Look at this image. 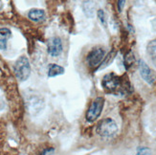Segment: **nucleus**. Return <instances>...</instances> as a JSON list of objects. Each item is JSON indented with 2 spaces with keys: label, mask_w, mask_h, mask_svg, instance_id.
<instances>
[{
  "label": "nucleus",
  "mask_w": 156,
  "mask_h": 155,
  "mask_svg": "<svg viewBox=\"0 0 156 155\" xmlns=\"http://www.w3.org/2000/svg\"><path fill=\"white\" fill-rule=\"evenodd\" d=\"M104 88L111 94L116 95H127L131 92V84L128 79L121 78L114 73H109L105 75L103 79Z\"/></svg>",
  "instance_id": "obj_1"
},
{
  "label": "nucleus",
  "mask_w": 156,
  "mask_h": 155,
  "mask_svg": "<svg viewBox=\"0 0 156 155\" xmlns=\"http://www.w3.org/2000/svg\"><path fill=\"white\" fill-rule=\"evenodd\" d=\"M118 131V125L114 120L105 118L101 120L96 127V132L101 138H112Z\"/></svg>",
  "instance_id": "obj_2"
},
{
  "label": "nucleus",
  "mask_w": 156,
  "mask_h": 155,
  "mask_svg": "<svg viewBox=\"0 0 156 155\" xmlns=\"http://www.w3.org/2000/svg\"><path fill=\"white\" fill-rule=\"evenodd\" d=\"M13 71L19 82H24L28 79L31 74V65L28 58L24 55L19 57L13 65Z\"/></svg>",
  "instance_id": "obj_3"
},
{
  "label": "nucleus",
  "mask_w": 156,
  "mask_h": 155,
  "mask_svg": "<svg viewBox=\"0 0 156 155\" xmlns=\"http://www.w3.org/2000/svg\"><path fill=\"white\" fill-rule=\"evenodd\" d=\"M105 106V99L103 97H98L92 100L91 104L88 107L85 114V119L87 122H95L101 115Z\"/></svg>",
  "instance_id": "obj_4"
},
{
  "label": "nucleus",
  "mask_w": 156,
  "mask_h": 155,
  "mask_svg": "<svg viewBox=\"0 0 156 155\" xmlns=\"http://www.w3.org/2000/svg\"><path fill=\"white\" fill-rule=\"evenodd\" d=\"M105 58V51L101 47H95L93 48L86 57L87 65L90 68H95L98 65L103 62L104 58Z\"/></svg>",
  "instance_id": "obj_5"
},
{
  "label": "nucleus",
  "mask_w": 156,
  "mask_h": 155,
  "mask_svg": "<svg viewBox=\"0 0 156 155\" xmlns=\"http://www.w3.org/2000/svg\"><path fill=\"white\" fill-rule=\"evenodd\" d=\"M63 45L62 41L58 37H53L47 41V52L51 57H58L62 53Z\"/></svg>",
  "instance_id": "obj_6"
},
{
  "label": "nucleus",
  "mask_w": 156,
  "mask_h": 155,
  "mask_svg": "<svg viewBox=\"0 0 156 155\" xmlns=\"http://www.w3.org/2000/svg\"><path fill=\"white\" fill-rule=\"evenodd\" d=\"M139 72H140V75L142 77L145 82H147L148 84H152L155 80V75L153 71L148 66L143 59H140L139 60Z\"/></svg>",
  "instance_id": "obj_7"
},
{
  "label": "nucleus",
  "mask_w": 156,
  "mask_h": 155,
  "mask_svg": "<svg viewBox=\"0 0 156 155\" xmlns=\"http://www.w3.org/2000/svg\"><path fill=\"white\" fill-rule=\"evenodd\" d=\"M44 102L42 99L34 96L28 100V110L32 115H37V114L43 109Z\"/></svg>",
  "instance_id": "obj_8"
},
{
  "label": "nucleus",
  "mask_w": 156,
  "mask_h": 155,
  "mask_svg": "<svg viewBox=\"0 0 156 155\" xmlns=\"http://www.w3.org/2000/svg\"><path fill=\"white\" fill-rule=\"evenodd\" d=\"M12 37V32L8 28H0V49L6 50L9 39Z\"/></svg>",
  "instance_id": "obj_9"
},
{
  "label": "nucleus",
  "mask_w": 156,
  "mask_h": 155,
  "mask_svg": "<svg viewBox=\"0 0 156 155\" xmlns=\"http://www.w3.org/2000/svg\"><path fill=\"white\" fill-rule=\"evenodd\" d=\"M28 17L34 22H40L45 19V12L41 9H31L28 12Z\"/></svg>",
  "instance_id": "obj_10"
},
{
  "label": "nucleus",
  "mask_w": 156,
  "mask_h": 155,
  "mask_svg": "<svg viewBox=\"0 0 156 155\" xmlns=\"http://www.w3.org/2000/svg\"><path fill=\"white\" fill-rule=\"evenodd\" d=\"M83 11L87 17H94L95 12H96V10H95V3L92 0H85L83 3Z\"/></svg>",
  "instance_id": "obj_11"
},
{
  "label": "nucleus",
  "mask_w": 156,
  "mask_h": 155,
  "mask_svg": "<svg viewBox=\"0 0 156 155\" xmlns=\"http://www.w3.org/2000/svg\"><path fill=\"white\" fill-rule=\"evenodd\" d=\"M64 74V68L62 66H59L58 64H50L48 66V77L54 78L57 76H60Z\"/></svg>",
  "instance_id": "obj_12"
},
{
  "label": "nucleus",
  "mask_w": 156,
  "mask_h": 155,
  "mask_svg": "<svg viewBox=\"0 0 156 155\" xmlns=\"http://www.w3.org/2000/svg\"><path fill=\"white\" fill-rule=\"evenodd\" d=\"M147 52L152 62H156V39H153L148 42L147 46Z\"/></svg>",
  "instance_id": "obj_13"
},
{
  "label": "nucleus",
  "mask_w": 156,
  "mask_h": 155,
  "mask_svg": "<svg viewBox=\"0 0 156 155\" xmlns=\"http://www.w3.org/2000/svg\"><path fill=\"white\" fill-rule=\"evenodd\" d=\"M115 54H116V52L115 51H111L108 55L106 56V58H105V60L103 62V63L101 64V66H100V68H104V67H106L107 65H109L110 64V62L113 60V58H115Z\"/></svg>",
  "instance_id": "obj_14"
},
{
  "label": "nucleus",
  "mask_w": 156,
  "mask_h": 155,
  "mask_svg": "<svg viewBox=\"0 0 156 155\" xmlns=\"http://www.w3.org/2000/svg\"><path fill=\"white\" fill-rule=\"evenodd\" d=\"M97 16H98V18L100 19V21L101 22V24L106 27V25H107V17H106V13L105 12V11L101 10V9H99L98 12H97Z\"/></svg>",
  "instance_id": "obj_15"
},
{
  "label": "nucleus",
  "mask_w": 156,
  "mask_h": 155,
  "mask_svg": "<svg viewBox=\"0 0 156 155\" xmlns=\"http://www.w3.org/2000/svg\"><path fill=\"white\" fill-rule=\"evenodd\" d=\"M135 155H151V150L146 146H141Z\"/></svg>",
  "instance_id": "obj_16"
},
{
  "label": "nucleus",
  "mask_w": 156,
  "mask_h": 155,
  "mask_svg": "<svg viewBox=\"0 0 156 155\" xmlns=\"http://www.w3.org/2000/svg\"><path fill=\"white\" fill-rule=\"evenodd\" d=\"M54 154H55V150H54L53 147H50V149L45 150L41 153V155H54Z\"/></svg>",
  "instance_id": "obj_17"
},
{
  "label": "nucleus",
  "mask_w": 156,
  "mask_h": 155,
  "mask_svg": "<svg viewBox=\"0 0 156 155\" xmlns=\"http://www.w3.org/2000/svg\"><path fill=\"white\" fill-rule=\"evenodd\" d=\"M126 0H118V11L121 12L124 9V6L126 4Z\"/></svg>",
  "instance_id": "obj_18"
}]
</instances>
